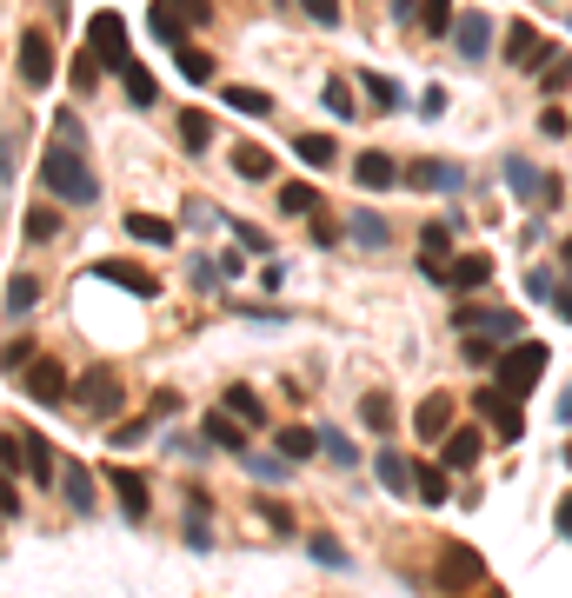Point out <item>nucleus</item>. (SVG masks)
<instances>
[{
  "label": "nucleus",
  "mask_w": 572,
  "mask_h": 598,
  "mask_svg": "<svg viewBox=\"0 0 572 598\" xmlns=\"http://www.w3.org/2000/svg\"><path fill=\"white\" fill-rule=\"evenodd\" d=\"M353 180H360L366 194H386V187H399L406 174H399V166H393L386 153H360V160H353Z\"/></svg>",
  "instance_id": "2eb2a0df"
},
{
  "label": "nucleus",
  "mask_w": 572,
  "mask_h": 598,
  "mask_svg": "<svg viewBox=\"0 0 572 598\" xmlns=\"http://www.w3.org/2000/svg\"><path fill=\"white\" fill-rule=\"evenodd\" d=\"M180 220H187V226H213L220 213H213V200H187V213H180Z\"/></svg>",
  "instance_id": "3c124183"
},
{
  "label": "nucleus",
  "mask_w": 572,
  "mask_h": 598,
  "mask_svg": "<svg viewBox=\"0 0 572 598\" xmlns=\"http://www.w3.org/2000/svg\"><path fill=\"white\" fill-rule=\"evenodd\" d=\"M446 425H453V392H427L413 406V433L433 439V446H446Z\"/></svg>",
  "instance_id": "f8f14e48"
},
{
  "label": "nucleus",
  "mask_w": 572,
  "mask_h": 598,
  "mask_svg": "<svg viewBox=\"0 0 572 598\" xmlns=\"http://www.w3.org/2000/svg\"><path fill=\"white\" fill-rule=\"evenodd\" d=\"M147 433H153V425H147V419H120V425H114V433H107V446H120V453H127V446H140Z\"/></svg>",
  "instance_id": "79ce46f5"
},
{
  "label": "nucleus",
  "mask_w": 572,
  "mask_h": 598,
  "mask_svg": "<svg viewBox=\"0 0 572 598\" xmlns=\"http://www.w3.org/2000/svg\"><path fill=\"white\" fill-rule=\"evenodd\" d=\"M486 47H493V14L466 8V14L453 21V54H459V60H486Z\"/></svg>",
  "instance_id": "1a4fd4ad"
},
{
  "label": "nucleus",
  "mask_w": 572,
  "mask_h": 598,
  "mask_svg": "<svg viewBox=\"0 0 572 598\" xmlns=\"http://www.w3.org/2000/svg\"><path fill=\"white\" fill-rule=\"evenodd\" d=\"M360 419L373 425V433H393V399H386V392H366V399H360Z\"/></svg>",
  "instance_id": "58836bf2"
},
{
  "label": "nucleus",
  "mask_w": 572,
  "mask_h": 598,
  "mask_svg": "<svg viewBox=\"0 0 572 598\" xmlns=\"http://www.w3.org/2000/svg\"><path fill=\"white\" fill-rule=\"evenodd\" d=\"M326 107H334V114H347V120L360 114V107H353V87H347V80H326Z\"/></svg>",
  "instance_id": "a18cd8bd"
},
{
  "label": "nucleus",
  "mask_w": 572,
  "mask_h": 598,
  "mask_svg": "<svg viewBox=\"0 0 572 598\" xmlns=\"http://www.w3.org/2000/svg\"><path fill=\"white\" fill-rule=\"evenodd\" d=\"M453 326H459V332H479V339H493V347H513L526 319H520L513 306H459Z\"/></svg>",
  "instance_id": "7ed1b4c3"
},
{
  "label": "nucleus",
  "mask_w": 572,
  "mask_h": 598,
  "mask_svg": "<svg viewBox=\"0 0 572 598\" xmlns=\"http://www.w3.org/2000/svg\"><path fill=\"white\" fill-rule=\"evenodd\" d=\"M472 406H479V419L493 425L506 446L526 433V419H520V392H513V386H506V392H500V386H479V392H472Z\"/></svg>",
  "instance_id": "20e7f679"
},
{
  "label": "nucleus",
  "mask_w": 572,
  "mask_h": 598,
  "mask_svg": "<svg viewBox=\"0 0 572 598\" xmlns=\"http://www.w3.org/2000/svg\"><path fill=\"white\" fill-rule=\"evenodd\" d=\"M280 213L293 220V213H306V220H319L326 213V200H319V187H306V180H293V187H280Z\"/></svg>",
  "instance_id": "412c9836"
},
{
  "label": "nucleus",
  "mask_w": 572,
  "mask_h": 598,
  "mask_svg": "<svg viewBox=\"0 0 572 598\" xmlns=\"http://www.w3.org/2000/svg\"><path fill=\"white\" fill-rule=\"evenodd\" d=\"M27 366H34V347H27V339L14 332V339H8V379H21Z\"/></svg>",
  "instance_id": "c03bdc74"
},
{
  "label": "nucleus",
  "mask_w": 572,
  "mask_h": 598,
  "mask_svg": "<svg viewBox=\"0 0 572 598\" xmlns=\"http://www.w3.org/2000/svg\"><path fill=\"white\" fill-rule=\"evenodd\" d=\"M552 313H559V319H572V286H559V293H552Z\"/></svg>",
  "instance_id": "bf43d9fd"
},
{
  "label": "nucleus",
  "mask_w": 572,
  "mask_h": 598,
  "mask_svg": "<svg viewBox=\"0 0 572 598\" xmlns=\"http://www.w3.org/2000/svg\"><path fill=\"white\" fill-rule=\"evenodd\" d=\"M559 532H565V539H572V492H565V499H559Z\"/></svg>",
  "instance_id": "052dcab7"
},
{
  "label": "nucleus",
  "mask_w": 572,
  "mask_h": 598,
  "mask_svg": "<svg viewBox=\"0 0 572 598\" xmlns=\"http://www.w3.org/2000/svg\"><path fill=\"white\" fill-rule=\"evenodd\" d=\"M133 239H147V246H174V220H160V213H127L120 220Z\"/></svg>",
  "instance_id": "b1692460"
},
{
  "label": "nucleus",
  "mask_w": 572,
  "mask_h": 598,
  "mask_svg": "<svg viewBox=\"0 0 572 598\" xmlns=\"http://www.w3.org/2000/svg\"><path fill=\"white\" fill-rule=\"evenodd\" d=\"M107 485L120 492L127 519H147V479H140V472H127V466H120V472H107Z\"/></svg>",
  "instance_id": "6ab92c4d"
},
{
  "label": "nucleus",
  "mask_w": 572,
  "mask_h": 598,
  "mask_svg": "<svg viewBox=\"0 0 572 598\" xmlns=\"http://www.w3.org/2000/svg\"><path fill=\"white\" fill-rule=\"evenodd\" d=\"M34 300H40V280H34V273H14V280H8V319L21 326V319L34 313Z\"/></svg>",
  "instance_id": "bb28decb"
},
{
  "label": "nucleus",
  "mask_w": 572,
  "mask_h": 598,
  "mask_svg": "<svg viewBox=\"0 0 572 598\" xmlns=\"http://www.w3.org/2000/svg\"><path fill=\"white\" fill-rule=\"evenodd\" d=\"M446 479H453V466H420V472H413V492H420L427 505H446Z\"/></svg>",
  "instance_id": "473e14b6"
},
{
  "label": "nucleus",
  "mask_w": 572,
  "mask_h": 598,
  "mask_svg": "<svg viewBox=\"0 0 572 598\" xmlns=\"http://www.w3.org/2000/svg\"><path fill=\"white\" fill-rule=\"evenodd\" d=\"M174 8H180V14H187V21H194V27H200V21H207V14H213V8H207V0H174Z\"/></svg>",
  "instance_id": "4d7b16f0"
},
{
  "label": "nucleus",
  "mask_w": 572,
  "mask_h": 598,
  "mask_svg": "<svg viewBox=\"0 0 572 598\" xmlns=\"http://www.w3.org/2000/svg\"><path fill=\"white\" fill-rule=\"evenodd\" d=\"M373 472H380V485H386V492H413V472H420V466H406L399 453H380V459H373Z\"/></svg>",
  "instance_id": "c85d7f7f"
},
{
  "label": "nucleus",
  "mask_w": 572,
  "mask_h": 598,
  "mask_svg": "<svg viewBox=\"0 0 572 598\" xmlns=\"http://www.w3.org/2000/svg\"><path fill=\"white\" fill-rule=\"evenodd\" d=\"M180 146H187V153H207V146H213V120L187 107V114H180Z\"/></svg>",
  "instance_id": "2f4dec72"
},
{
  "label": "nucleus",
  "mask_w": 572,
  "mask_h": 598,
  "mask_svg": "<svg viewBox=\"0 0 572 598\" xmlns=\"http://www.w3.org/2000/svg\"><path fill=\"white\" fill-rule=\"evenodd\" d=\"M73 406L94 412V419H114V412L127 406V379H120L114 366H87V373L73 379Z\"/></svg>",
  "instance_id": "f03ea898"
},
{
  "label": "nucleus",
  "mask_w": 572,
  "mask_h": 598,
  "mask_svg": "<svg viewBox=\"0 0 572 598\" xmlns=\"http://www.w3.org/2000/svg\"><path fill=\"white\" fill-rule=\"evenodd\" d=\"M440 286H453V293H479V286H493V260H486V253H459V260H446Z\"/></svg>",
  "instance_id": "9b49d317"
},
{
  "label": "nucleus",
  "mask_w": 572,
  "mask_h": 598,
  "mask_svg": "<svg viewBox=\"0 0 572 598\" xmlns=\"http://www.w3.org/2000/svg\"><path fill=\"white\" fill-rule=\"evenodd\" d=\"M233 233H240V246H247V253H273V239H267L260 226H240V220H233Z\"/></svg>",
  "instance_id": "8fccbe9b"
},
{
  "label": "nucleus",
  "mask_w": 572,
  "mask_h": 598,
  "mask_svg": "<svg viewBox=\"0 0 572 598\" xmlns=\"http://www.w3.org/2000/svg\"><path fill=\"white\" fill-rule=\"evenodd\" d=\"M347 233L366 246V253H380V246H393V226H386V213H373V207H360V213H347Z\"/></svg>",
  "instance_id": "dca6fc26"
},
{
  "label": "nucleus",
  "mask_w": 572,
  "mask_h": 598,
  "mask_svg": "<svg viewBox=\"0 0 572 598\" xmlns=\"http://www.w3.org/2000/svg\"><path fill=\"white\" fill-rule=\"evenodd\" d=\"M21 453H27V479H34V485H47V479H54V453H47V439H40V433H27V446H21Z\"/></svg>",
  "instance_id": "e433bc0d"
},
{
  "label": "nucleus",
  "mask_w": 572,
  "mask_h": 598,
  "mask_svg": "<svg viewBox=\"0 0 572 598\" xmlns=\"http://www.w3.org/2000/svg\"><path fill=\"white\" fill-rule=\"evenodd\" d=\"M120 80H127V101H133V107H153V101H160V80H153V73L140 67V60H133V67H127Z\"/></svg>",
  "instance_id": "72a5a7b5"
},
{
  "label": "nucleus",
  "mask_w": 572,
  "mask_h": 598,
  "mask_svg": "<svg viewBox=\"0 0 572 598\" xmlns=\"http://www.w3.org/2000/svg\"><path fill=\"white\" fill-rule=\"evenodd\" d=\"M260 512H267V526H273V532H293V512H287V505H273V499H267Z\"/></svg>",
  "instance_id": "864d4df0"
},
{
  "label": "nucleus",
  "mask_w": 572,
  "mask_h": 598,
  "mask_svg": "<svg viewBox=\"0 0 572 598\" xmlns=\"http://www.w3.org/2000/svg\"><path fill=\"white\" fill-rule=\"evenodd\" d=\"M87 273H94V280H107V286H127V293H140V300H153V293H160V273H147V267H133V260H94Z\"/></svg>",
  "instance_id": "9d476101"
},
{
  "label": "nucleus",
  "mask_w": 572,
  "mask_h": 598,
  "mask_svg": "<svg viewBox=\"0 0 572 598\" xmlns=\"http://www.w3.org/2000/svg\"><path fill=\"white\" fill-rule=\"evenodd\" d=\"M539 373H546V347H539V339H513V347L500 353V379H506L513 392H533Z\"/></svg>",
  "instance_id": "39448f33"
},
{
  "label": "nucleus",
  "mask_w": 572,
  "mask_h": 598,
  "mask_svg": "<svg viewBox=\"0 0 572 598\" xmlns=\"http://www.w3.org/2000/svg\"><path fill=\"white\" fill-rule=\"evenodd\" d=\"M479 459V433H472V425H459V433H446V466L453 472H466Z\"/></svg>",
  "instance_id": "c756f323"
},
{
  "label": "nucleus",
  "mask_w": 572,
  "mask_h": 598,
  "mask_svg": "<svg viewBox=\"0 0 572 598\" xmlns=\"http://www.w3.org/2000/svg\"><path fill=\"white\" fill-rule=\"evenodd\" d=\"M539 87H546V94L572 87V54H546V67H539Z\"/></svg>",
  "instance_id": "4c0bfd02"
},
{
  "label": "nucleus",
  "mask_w": 572,
  "mask_h": 598,
  "mask_svg": "<svg viewBox=\"0 0 572 598\" xmlns=\"http://www.w3.org/2000/svg\"><path fill=\"white\" fill-rule=\"evenodd\" d=\"M319 453H334L340 466H353L360 453H353V439H340V433H326V425H319Z\"/></svg>",
  "instance_id": "49530a36"
},
{
  "label": "nucleus",
  "mask_w": 572,
  "mask_h": 598,
  "mask_svg": "<svg viewBox=\"0 0 572 598\" xmlns=\"http://www.w3.org/2000/svg\"><path fill=\"white\" fill-rule=\"evenodd\" d=\"M226 412H240L247 425H267V406H260V392H254V386H226Z\"/></svg>",
  "instance_id": "f704fd0d"
},
{
  "label": "nucleus",
  "mask_w": 572,
  "mask_h": 598,
  "mask_svg": "<svg viewBox=\"0 0 572 598\" xmlns=\"http://www.w3.org/2000/svg\"><path fill=\"white\" fill-rule=\"evenodd\" d=\"M546 54H552V47L539 40L533 21H513V27H506V67H539Z\"/></svg>",
  "instance_id": "ddd939ff"
},
{
  "label": "nucleus",
  "mask_w": 572,
  "mask_h": 598,
  "mask_svg": "<svg viewBox=\"0 0 572 598\" xmlns=\"http://www.w3.org/2000/svg\"><path fill=\"white\" fill-rule=\"evenodd\" d=\"M54 8H67V0H54Z\"/></svg>",
  "instance_id": "e2e57ef3"
},
{
  "label": "nucleus",
  "mask_w": 572,
  "mask_h": 598,
  "mask_svg": "<svg viewBox=\"0 0 572 598\" xmlns=\"http://www.w3.org/2000/svg\"><path fill=\"white\" fill-rule=\"evenodd\" d=\"M21 226H27V239H54V233H60V213H54V207H27Z\"/></svg>",
  "instance_id": "ea45409f"
},
{
  "label": "nucleus",
  "mask_w": 572,
  "mask_h": 598,
  "mask_svg": "<svg viewBox=\"0 0 572 598\" xmlns=\"http://www.w3.org/2000/svg\"><path fill=\"white\" fill-rule=\"evenodd\" d=\"M293 153H300L306 166H334V160H340L334 133H293Z\"/></svg>",
  "instance_id": "cd10ccee"
},
{
  "label": "nucleus",
  "mask_w": 572,
  "mask_h": 598,
  "mask_svg": "<svg viewBox=\"0 0 572 598\" xmlns=\"http://www.w3.org/2000/svg\"><path fill=\"white\" fill-rule=\"evenodd\" d=\"M306 14H313L319 27H340V0H306Z\"/></svg>",
  "instance_id": "09e8293b"
},
{
  "label": "nucleus",
  "mask_w": 572,
  "mask_h": 598,
  "mask_svg": "<svg viewBox=\"0 0 572 598\" xmlns=\"http://www.w3.org/2000/svg\"><path fill=\"white\" fill-rule=\"evenodd\" d=\"M446 253H453V226H446V220H427V226H420V273L446 267Z\"/></svg>",
  "instance_id": "a211bd4d"
},
{
  "label": "nucleus",
  "mask_w": 572,
  "mask_h": 598,
  "mask_svg": "<svg viewBox=\"0 0 572 598\" xmlns=\"http://www.w3.org/2000/svg\"><path fill=\"white\" fill-rule=\"evenodd\" d=\"M273 439H280V459H313L319 453V433H306V425H287Z\"/></svg>",
  "instance_id": "c9c22d12"
},
{
  "label": "nucleus",
  "mask_w": 572,
  "mask_h": 598,
  "mask_svg": "<svg viewBox=\"0 0 572 598\" xmlns=\"http://www.w3.org/2000/svg\"><path fill=\"white\" fill-rule=\"evenodd\" d=\"M386 8H393V21H413V14L427 8V0H386Z\"/></svg>",
  "instance_id": "13d9d810"
},
{
  "label": "nucleus",
  "mask_w": 572,
  "mask_h": 598,
  "mask_svg": "<svg viewBox=\"0 0 572 598\" xmlns=\"http://www.w3.org/2000/svg\"><path fill=\"white\" fill-rule=\"evenodd\" d=\"M526 293L533 300H552V273H526Z\"/></svg>",
  "instance_id": "6e6d98bb"
},
{
  "label": "nucleus",
  "mask_w": 572,
  "mask_h": 598,
  "mask_svg": "<svg viewBox=\"0 0 572 598\" xmlns=\"http://www.w3.org/2000/svg\"><path fill=\"white\" fill-rule=\"evenodd\" d=\"M306 552H313V559H319L326 572H347V565H353V559H347V552L334 546V539H306Z\"/></svg>",
  "instance_id": "37998d69"
},
{
  "label": "nucleus",
  "mask_w": 572,
  "mask_h": 598,
  "mask_svg": "<svg viewBox=\"0 0 572 598\" xmlns=\"http://www.w3.org/2000/svg\"><path fill=\"white\" fill-rule=\"evenodd\" d=\"M27 392H34L40 406H60V399H67V373H60L54 360H34V366H27Z\"/></svg>",
  "instance_id": "f3484780"
},
{
  "label": "nucleus",
  "mask_w": 572,
  "mask_h": 598,
  "mask_svg": "<svg viewBox=\"0 0 572 598\" xmlns=\"http://www.w3.org/2000/svg\"><path fill=\"white\" fill-rule=\"evenodd\" d=\"M539 133H546V140H559V133H572V120H565V114H559V107H552V114H546V120H539Z\"/></svg>",
  "instance_id": "5fc2aeb1"
},
{
  "label": "nucleus",
  "mask_w": 572,
  "mask_h": 598,
  "mask_svg": "<svg viewBox=\"0 0 572 598\" xmlns=\"http://www.w3.org/2000/svg\"><path fill=\"white\" fill-rule=\"evenodd\" d=\"M360 87H366V101H373V107H386V114H393V107H406L399 80H386V73H360Z\"/></svg>",
  "instance_id": "7c9ffc66"
},
{
  "label": "nucleus",
  "mask_w": 572,
  "mask_h": 598,
  "mask_svg": "<svg viewBox=\"0 0 572 598\" xmlns=\"http://www.w3.org/2000/svg\"><path fill=\"white\" fill-rule=\"evenodd\" d=\"M226 107L247 114V120H267V114H273V94H267V87H240V80H233V87H226Z\"/></svg>",
  "instance_id": "5701e85b"
},
{
  "label": "nucleus",
  "mask_w": 572,
  "mask_h": 598,
  "mask_svg": "<svg viewBox=\"0 0 572 598\" xmlns=\"http://www.w3.org/2000/svg\"><path fill=\"white\" fill-rule=\"evenodd\" d=\"M233 419H240V412H207V439H213L220 453H247V433H240Z\"/></svg>",
  "instance_id": "a878e982"
},
{
  "label": "nucleus",
  "mask_w": 572,
  "mask_h": 598,
  "mask_svg": "<svg viewBox=\"0 0 572 598\" xmlns=\"http://www.w3.org/2000/svg\"><path fill=\"white\" fill-rule=\"evenodd\" d=\"M60 492H67V505H73V512H94V472L80 466V459L60 472Z\"/></svg>",
  "instance_id": "aec40b11"
},
{
  "label": "nucleus",
  "mask_w": 572,
  "mask_h": 598,
  "mask_svg": "<svg viewBox=\"0 0 572 598\" xmlns=\"http://www.w3.org/2000/svg\"><path fill=\"white\" fill-rule=\"evenodd\" d=\"M559 253H565V267H572V239H565V246H559Z\"/></svg>",
  "instance_id": "680f3d73"
},
{
  "label": "nucleus",
  "mask_w": 572,
  "mask_h": 598,
  "mask_svg": "<svg viewBox=\"0 0 572 598\" xmlns=\"http://www.w3.org/2000/svg\"><path fill=\"white\" fill-rule=\"evenodd\" d=\"M87 40H94V54H101V67H114V73H127V67H133V54H127V27H120V14H94V21H87Z\"/></svg>",
  "instance_id": "0eeeda50"
},
{
  "label": "nucleus",
  "mask_w": 572,
  "mask_h": 598,
  "mask_svg": "<svg viewBox=\"0 0 572 598\" xmlns=\"http://www.w3.org/2000/svg\"><path fill=\"white\" fill-rule=\"evenodd\" d=\"M14 73L27 80V87H47V80H54V40H47L40 27L21 34V47H14Z\"/></svg>",
  "instance_id": "423d86ee"
},
{
  "label": "nucleus",
  "mask_w": 572,
  "mask_h": 598,
  "mask_svg": "<svg viewBox=\"0 0 572 598\" xmlns=\"http://www.w3.org/2000/svg\"><path fill=\"white\" fill-rule=\"evenodd\" d=\"M174 67H180V80H187V87H207V80H213V54H207V47H187V40H180Z\"/></svg>",
  "instance_id": "393cba45"
},
{
  "label": "nucleus",
  "mask_w": 572,
  "mask_h": 598,
  "mask_svg": "<svg viewBox=\"0 0 572 598\" xmlns=\"http://www.w3.org/2000/svg\"><path fill=\"white\" fill-rule=\"evenodd\" d=\"M453 21H459V14H453V0H427V14H420L427 34H453Z\"/></svg>",
  "instance_id": "a19ab883"
},
{
  "label": "nucleus",
  "mask_w": 572,
  "mask_h": 598,
  "mask_svg": "<svg viewBox=\"0 0 572 598\" xmlns=\"http://www.w3.org/2000/svg\"><path fill=\"white\" fill-rule=\"evenodd\" d=\"M433 585H446V591L486 585V565H479V552H472V546H446V552H440V565H433Z\"/></svg>",
  "instance_id": "6e6552de"
},
{
  "label": "nucleus",
  "mask_w": 572,
  "mask_h": 598,
  "mask_svg": "<svg viewBox=\"0 0 572 598\" xmlns=\"http://www.w3.org/2000/svg\"><path fill=\"white\" fill-rule=\"evenodd\" d=\"M406 187H427V194H459V187H466V174H459L453 160H420L413 174H406Z\"/></svg>",
  "instance_id": "4468645a"
},
{
  "label": "nucleus",
  "mask_w": 572,
  "mask_h": 598,
  "mask_svg": "<svg viewBox=\"0 0 572 598\" xmlns=\"http://www.w3.org/2000/svg\"><path fill=\"white\" fill-rule=\"evenodd\" d=\"M94 80H101V54H80V60H73V87H80V94H87V87H94Z\"/></svg>",
  "instance_id": "de8ad7c7"
},
{
  "label": "nucleus",
  "mask_w": 572,
  "mask_h": 598,
  "mask_svg": "<svg viewBox=\"0 0 572 598\" xmlns=\"http://www.w3.org/2000/svg\"><path fill=\"white\" fill-rule=\"evenodd\" d=\"M240 313H247V319H267V326H280V319H287L280 306H260V300H240Z\"/></svg>",
  "instance_id": "603ef678"
},
{
  "label": "nucleus",
  "mask_w": 572,
  "mask_h": 598,
  "mask_svg": "<svg viewBox=\"0 0 572 598\" xmlns=\"http://www.w3.org/2000/svg\"><path fill=\"white\" fill-rule=\"evenodd\" d=\"M233 174H240V180H267V174H273V153H267L260 140L233 146Z\"/></svg>",
  "instance_id": "4be33fe9"
},
{
  "label": "nucleus",
  "mask_w": 572,
  "mask_h": 598,
  "mask_svg": "<svg viewBox=\"0 0 572 598\" xmlns=\"http://www.w3.org/2000/svg\"><path fill=\"white\" fill-rule=\"evenodd\" d=\"M40 180H47V194L67 200V207H94V200H101V180L87 174V153H80V140H54V146H47Z\"/></svg>",
  "instance_id": "f257e3e1"
}]
</instances>
